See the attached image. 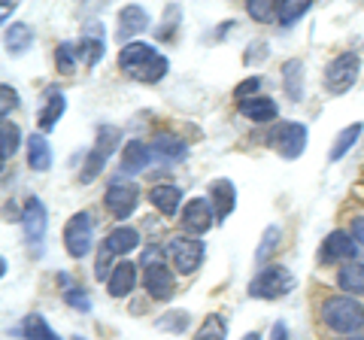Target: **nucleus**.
Wrapping results in <instances>:
<instances>
[{
	"instance_id": "f257e3e1",
	"label": "nucleus",
	"mask_w": 364,
	"mask_h": 340,
	"mask_svg": "<svg viewBox=\"0 0 364 340\" xmlns=\"http://www.w3.org/2000/svg\"><path fill=\"white\" fill-rule=\"evenodd\" d=\"M119 70L136 83H161L170 70V61L158 52L152 43H124L119 52Z\"/></svg>"
},
{
	"instance_id": "f03ea898",
	"label": "nucleus",
	"mask_w": 364,
	"mask_h": 340,
	"mask_svg": "<svg viewBox=\"0 0 364 340\" xmlns=\"http://www.w3.org/2000/svg\"><path fill=\"white\" fill-rule=\"evenodd\" d=\"M318 319L337 334H355L364 328V304L358 298H352V294H334V298L322 301Z\"/></svg>"
},
{
	"instance_id": "7ed1b4c3",
	"label": "nucleus",
	"mask_w": 364,
	"mask_h": 340,
	"mask_svg": "<svg viewBox=\"0 0 364 340\" xmlns=\"http://www.w3.org/2000/svg\"><path fill=\"white\" fill-rule=\"evenodd\" d=\"M298 286V280L289 267L282 265H267L261 267L258 274L249 282V298H258V301H277V298H286V294Z\"/></svg>"
},
{
	"instance_id": "20e7f679",
	"label": "nucleus",
	"mask_w": 364,
	"mask_h": 340,
	"mask_svg": "<svg viewBox=\"0 0 364 340\" xmlns=\"http://www.w3.org/2000/svg\"><path fill=\"white\" fill-rule=\"evenodd\" d=\"M64 249L70 258H85L95 249V216L88 210L73 213L64 225Z\"/></svg>"
},
{
	"instance_id": "39448f33",
	"label": "nucleus",
	"mask_w": 364,
	"mask_h": 340,
	"mask_svg": "<svg viewBox=\"0 0 364 340\" xmlns=\"http://www.w3.org/2000/svg\"><path fill=\"white\" fill-rule=\"evenodd\" d=\"M167 255H170V262H173V270H176V274L191 277L195 270H200L203 255H207V249H203L200 237L176 234L173 240L167 243Z\"/></svg>"
},
{
	"instance_id": "423d86ee",
	"label": "nucleus",
	"mask_w": 364,
	"mask_h": 340,
	"mask_svg": "<svg viewBox=\"0 0 364 340\" xmlns=\"http://www.w3.org/2000/svg\"><path fill=\"white\" fill-rule=\"evenodd\" d=\"M361 73V58L355 52H340L337 58L325 67V88L331 95H346L352 85H355V79Z\"/></svg>"
},
{
	"instance_id": "0eeeda50",
	"label": "nucleus",
	"mask_w": 364,
	"mask_h": 340,
	"mask_svg": "<svg viewBox=\"0 0 364 340\" xmlns=\"http://www.w3.org/2000/svg\"><path fill=\"white\" fill-rule=\"evenodd\" d=\"M306 140H310V134H306V124H301V122H279L277 128L270 131V146L282 158H289V161L304 155Z\"/></svg>"
},
{
	"instance_id": "6e6552de",
	"label": "nucleus",
	"mask_w": 364,
	"mask_h": 340,
	"mask_svg": "<svg viewBox=\"0 0 364 340\" xmlns=\"http://www.w3.org/2000/svg\"><path fill=\"white\" fill-rule=\"evenodd\" d=\"M104 203H107V210H109L112 219L124 222L136 210V203H140V188H136V183H131V179L119 176V179H112V183L107 186Z\"/></svg>"
},
{
	"instance_id": "1a4fd4ad",
	"label": "nucleus",
	"mask_w": 364,
	"mask_h": 340,
	"mask_svg": "<svg viewBox=\"0 0 364 340\" xmlns=\"http://www.w3.org/2000/svg\"><path fill=\"white\" fill-rule=\"evenodd\" d=\"M219 222L215 219V210H213V203L210 198H191L186 207H182V231H186L188 237H200V234H207L213 225Z\"/></svg>"
},
{
	"instance_id": "9d476101",
	"label": "nucleus",
	"mask_w": 364,
	"mask_h": 340,
	"mask_svg": "<svg viewBox=\"0 0 364 340\" xmlns=\"http://www.w3.org/2000/svg\"><path fill=\"white\" fill-rule=\"evenodd\" d=\"M143 286L152 301H170L176 294V277L164 262H149L143 270Z\"/></svg>"
},
{
	"instance_id": "9b49d317",
	"label": "nucleus",
	"mask_w": 364,
	"mask_h": 340,
	"mask_svg": "<svg viewBox=\"0 0 364 340\" xmlns=\"http://www.w3.org/2000/svg\"><path fill=\"white\" fill-rule=\"evenodd\" d=\"M46 228H49V216H46V207L40 198H28L25 207H21V231H25V240L37 249L43 246Z\"/></svg>"
},
{
	"instance_id": "f8f14e48",
	"label": "nucleus",
	"mask_w": 364,
	"mask_h": 340,
	"mask_svg": "<svg viewBox=\"0 0 364 340\" xmlns=\"http://www.w3.org/2000/svg\"><path fill=\"white\" fill-rule=\"evenodd\" d=\"M358 255V240L352 237L349 231H331L325 237L322 243V258H328V262H355Z\"/></svg>"
},
{
	"instance_id": "ddd939ff",
	"label": "nucleus",
	"mask_w": 364,
	"mask_h": 340,
	"mask_svg": "<svg viewBox=\"0 0 364 340\" xmlns=\"http://www.w3.org/2000/svg\"><path fill=\"white\" fill-rule=\"evenodd\" d=\"M134 289H136V265L122 258L107 280V292H109V298H128Z\"/></svg>"
},
{
	"instance_id": "4468645a",
	"label": "nucleus",
	"mask_w": 364,
	"mask_h": 340,
	"mask_svg": "<svg viewBox=\"0 0 364 340\" xmlns=\"http://www.w3.org/2000/svg\"><path fill=\"white\" fill-rule=\"evenodd\" d=\"M210 203H213V210H215V219L225 222L228 216H231V210L237 207V188L231 179H215V183L210 186Z\"/></svg>"
},
{
	"instance_id": "2eb2a0df",
	"label": "nucleus",
	"mask_w": 364,
	"mask_h": 340,
	"mask_svg": "<svg viewBox=\"0 0 364 340\" xmlns=\"http://www.w3.org/2000/svg\"><path fill=\"white\" fill-rule=\"evenodd\" d=\"M25 152H28V167L37 170V174H46V170L52 167V146L46 140V134L33 131L25 140Z\"/></svg>"
},
{
	"instance_id": "dca6fc26",
	"label": "nucleus",
	"mask_w": 364,
	"mask_h": 340,
	"mask_svg": "<svg viewBox=\"0 0 364 340\" xmlns=\"http://www.w3.org/2000/svg\"><path fill=\"white\" fill-rule=\"evenodd\" d=\"M64 110H67L64 92H61V88H49V92H46V100H43V110L37 116L40 131H52L55 124H58V119L64 116Z\"/></svg>"
},
{
	"instance_id": "f3484780",
	"label": "nucleus",
	"mask_w": 364,
	"mask_h": 340,
	"mask_svg": "<svg viewBox=\"0 0 364 340\" xmlns=\"http://www.w3.org/2000/svg\"><path fill=\"white\" fill-rule=\"evenodd\" d=\"M240 116H246L249 122H273L279 116V107H277V100L273 97H264V95H258V97H249V100H240Z\"/></svg>"
},
{
	"instance_id": "a211bd4d",
	"label": "nucleus",
	"mask_w": 364,
	"mask_h": 340,
	"mask_svg": "<svg viewBox=\"0 0 364 340\" xmlns=\"http://www.w3.org/2000/svg\"><path fill=\"white\" fill-rule=\"evenodd\" d=\"M104 246L112 255H131L136 246H140V231L131 228V225H119L104 237Z\"/></svg>"
},
{
	"instance_id": "6ab92c4d",
	"label": "nucleus",
	"mask_w": 364,
	"mask_h": 340,
	"mask_svg": "<svg viewBox=\"0 0 364 340\" xmlns=\"http://www.w3.org/2000/svg\"><path fill=\"white\" fill-rule=\"evenodd\" d=\"M152 158V149L140 140H128L122 146V161H119V170L122 174H140V170L149 164Z\"/></svg>"
},
{
	"instance_id": "aec40b11",
	"label": "nucleus",
	"mask_w": 364,
	"mask_h": 340,
	"mask_svg": "<svg viewBox=\"0 0 364 340\" xmlns=\"http://www.w3.org/2000/svg\"><path fill=\"white\" fill-rule=\"evenodd\" d=\"M149 201H152V207L161 213V216H176V210L182 203V191L176 186H170V183H161V186L149 188Z\"/></svg>"
},
{
	"instance_id": "412c9836",
	"label": "nucleus",
	"mask_w": 364,
	"mask_h": 340,
	"mask_svg": "<svg viewBox=\"0 0 364 340\" xmlns=\"http://www.w3.org/2000/svg\"><path fill=\"white\" fill-rule=\"evenodd\" d=\"M149 149H152V155H161V158H167V161H182V158L188 155L186 143H182V140L176 137V134H170V131L155 134Z\"/></svg>"
},
{
	"instance_id": "4be33fe9",
	"label": "nucleus",
	"mask_w": 364,
	"mask_h": 340,
	"mask_svg": "<svg viewBox=\"0 0 364 340\" xmlns=\"http://www.w3.org/2000/svg\"><path fill=\"white\" fill-rule=\"evenodd\" d=\"M152 25V16L146 13L143 6H124L119 13V37H131V33H140Z\"/></svg>"
},
{
	"instance_id": "5701e85b",
	"label": "nucleus",
	"mask_w": 364,
	"mask_h": 340,
	"mask_svg": "<svg viewBox=\"0 0 364 340\" xmlns=\"http://www.w3.org/2000/svg\"><path fill=\"white\" fill-rule=\"evenodd\" d=\"M337 286L346 294H364V265L361 262H346L337 270Z\"/></svg>"
},
{
	"instance_id": "b1692460",
	"label": "nucleus",
	"mask_w": 364,
	"mask_h": 340,
	"mask_svg": "<svg viewBox=\"0 0 364 340\" xmlns=\"http://www.w3.org/2000/svg\"><path fill=\"white\" fill-rule=\"evenodd\" d=\"M304 61H286L282 64V88H286V95L298 104V100L304 97Z\"/></svg>"
},
{
	"instance_id": "393cba45",
	"label": "nucleus",
	"mask_w": 364,
	"mask_h": 340,
	"mask_svg": "<svg viewBox=\"0 0 364 340\" xmlns=\"http://www.w3.org/2000/svg\"><path fill=\"white\" fill-rule=\"evenodd\" d=\"M361 131H364V124H361V122H352V124H346V128L337 134V140H334V146H331V161H340V158L349 155V149L358 143Z\"/></svg>"
},
{
	"instance_id": "a878e982",
	"label": "nucleus",
	"mask_w": 364,
	"mask_h": 340,
	"mask_svg": "<svg viewBox=\"0 0 364 340\" xmlns=\"http://www.w3.org/2000/svg\"><path fill=\"white\" fill-rule=\"evenodd\" d=\"M31 43H33V31L28 25H21V21H16V25H6V49L13 55L28 52Z\"/></svg>"
},
{
	"instance_id": "bb28decb",
	"label": "nucleus",
	"mask_w": 364,
	"mask_h": 340,
	"mask_svg": "<svg viewBox=\"0 0 364 340\" xmlns=\"http://www.w3.org/2000/svg\"><path fill=\"white\" fill-rule=\"evenodd\" d=\"M18 143H21L18 124L13 119H4L0 122V155H4V161H9L18 152Z\"/></svg>"
},
{
	"instance_id": "cd10ccee",
	"label": "nucleus",
	"mask_w": 364,
	"mask_h": 340,
	"mask_svg": "<svg viewBox=\"0 0 364 340\" xmlns=\"http://www.w3.org/2000/svg\"><path fill=\"white\" fill-rule=\"evenodd\" d=\"M195 340H228V322L222 313H210L195 331Z\"/></svg>"
},
{
	"instance_id": "c85d7f7f",
	"label": "nucleus",
	"mask_w": 364,
	"mask_h": 340,
	"mask_svg": "<svg viewBox=\"0 0 364 340\" xmlns=\"http://www.w3.org/2000/svg\"><path fill=\"white\" fill-rule=\"evenodd\" d=\"M310 0H286V4H279V9H277V21L282 28H289V25H294L298 18H304L306 13H310Z\"/></svg>"
},
{
	"instance_id": "c756f323",
	"label": "nucleus",
	"mask_w": 364,
	"mask_h": 340,
	"mask_svg": "<svg viewBox=\"0 0 364 340\" xmlns=\"http://www.w3.org/2000/svg\"><path fill=\"white\" fill-rule=\"evenodd\" d=\"M21 334H25L28 340H61L58 334L52 331V325L43 319L40 313H31L25 319V328H21Z\"/></svg>"
},
{
	"instance_id": "7c9ffc66",
	"label": "nucleus",
	"mask_w": 364,
	"mask_h": 340,
	"mask_svg": "<svg viewBox=\"0 0 364 340\" xmlns=\"http://www.w3.org/2000/svg\"><path fill=\"white\" fill-rule=\"evenodd\" d=\"M279 240H282V231L277 228V225H270V228L264 231V237H261V246L255 249V262H258V265H264L267 258H270L273 253H277Z\"/></svg>"
},
{
	"instance_id": "2f4dec72",
	"label": "nucleus",
	"mask_w": 364,
	"mask_h": 340,
	"mask_svg": "<svg viewBox=\"0 0 364 340\" xmlns=\"http://www.w3.org/2000/svg\"><path fill=\"white\" fill-rule=\"evenodd\" d=\"M277 9H279V4H273V0H249L246 4V13L255 21H273L277 18Z\"/></svg>"
},
{
	"instance_id": "473e14b6",
	"label": "nucleus",
	"mask_w": 364,
	"mask_h": 340,
	"mask_svg": "<svg viewBox=\"0 0 364 340\" xmlns=\"http://www.w3.org/2000/svg\"><path fill=\"white\" fill-rule=\"evenodd\" d=\"M104 164H107V155L97 152V149H91L88 161L82 164V174H79V183H91V179H97V174L104 170Z\"/></svg>"
},
{
	"instance_id": "72a5a7b5",
	"label": "nucleus",
	"mask_w": 364,
	"mask_h": 340,
	"mask_svg": "<svg viewBox=\"0 0 364 340\" xmlns=\"http://www.w3.org/2000/svg\"><path fill=\"white\" fill-rule=\"evenodd\" d=\"M76 58H79V52L73 43H61V46L55 49V64H58V70H64V73H73Z\"/></svg>"
},
{
	"instance_id": "f704fd0d",
	"label": "nucleus",
	"mask_w": 364,
	"mask_h": 340,
	"mask_svg": "<svg viewBox=\"0 0 364 340\" xmlns=\"http://www.w3.org/2000/svg\"><path fill=\"white\" fill-rule=\"evenodd\" d=\"M158 328H164V331H173V334H182L188 328V313H167L158 319Z\"/></svg>"
},
{
	"instance_id": "c9c22d12",
	"label": "nucleus",
	"mask_w": 364,
	"mask_h": 340,
	"mask_svg": "<svg viewBox=\"0 0 364 340\" xmlns=\"http://www.w3.org/2000/svg\"><path fill=\"white\" fill-rule=\"evenodd\" d=\"M258 88H261V76H249L246 83H240L234 88V97L237 100H249V97H258Z\"/></svg>"
},
{
	"instance_id": "e433bc0d",
	"label": "nucleus",
	"mask_w": 364,
	"mask_h": 340,
	"mask_svg": "<svg viewBox=\"0 0 364 340\" xmlns=\"http://www.w3.org/2000/svg\"><path fill=\"white\" fill-rule=\"evenodd\" d=\"M112 258H116V255H112L109 253V249L104 246V243H100V249H97V267H95V274H97V280H109V270H107V265L109 267H116V265H112Z\"/></svg>"
},
{
	"instance_id": "4c0bfd02",
	"label": "nucleus",
	"mask_w": 364,
	"mask_h": 340,
	"mask_svg": "<svg viewBox=\"0 0 364 340\" xmlns=\"http://www.w3.org/2000/svg\"><path fill=\"white\" fill-rule=\"evenodd\" d=\"M267 58V43L264 40H258V43H249V49H246V64H255V61H264Z\"/></svg>"
},
{
	"instance_id": "58836bf2",
	"label": "nucleus",
	"mask_w": 364,
	"mask_h": 340,
	"mask_svg": "<svg viewBox=\"0 0 364 340\" xmlns=\"http://www.w3.org/2000/svg\"><path fill=\"white\" fill-rule=\"evenodd\" d=\"M64 298H67V304H73L76 310H88V307H91V301H88V298H85V294L79 292V289H67Z\"/></svg>"
},
{
	"instance_id": "ea45409f",
	"label": "nucleus",
	"mask_w": 364,
	"mask_h": 340,
	"mask_svg": "<svg viewBox=\"0 0 364 340\" xmlns=\"http://www.w3.org/2000/svg\"><path fill=\"white\" fill-rule=\"evenodd\" d=\"M0 95H4V104H0V107H4V119H9V107L18 104V95L9 85H0Z\"/></svg>"
},
{
	"instance_id": "a19ab883",
	"label": "nucleus",
	"mask_w": 364,
	"mask_h": 340,
	"mask_svg": "<svg viewBox=\"0 0 364 340\" xmlns=\"http://www.w3.org/2000/svg\"><path fill=\"white\" fill-rule=\"evenodd\" d=\"M270 340H289V325L286 322H277L270 328Z\"/></svg>"
},
{
	"instance_id": "79ce46f5",
	"label": "nucleus",
	"mask_w": 364,
	"mask_h": 340,
	"mask_svg": "<svg viewBox=\"0 0 364 340\" xmlns=\"http://www.w3.org/2000/svg\"><path fill=\"white\" fill-rule=\"evenodd\" d=\"M243 340H261V334L258 331H249V334H243Z\"/></svg>"
}]
</instances>
